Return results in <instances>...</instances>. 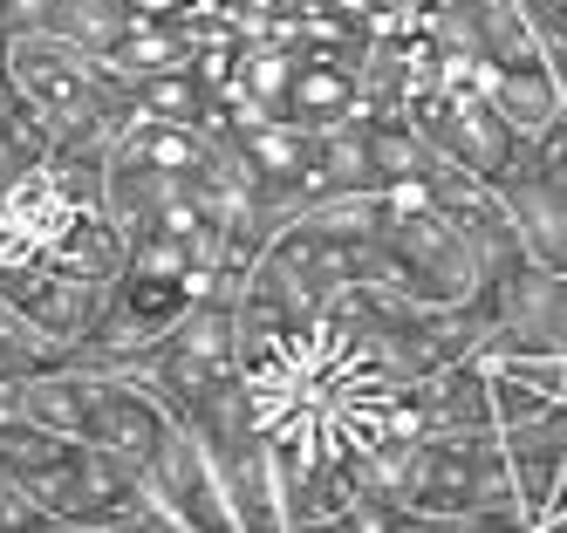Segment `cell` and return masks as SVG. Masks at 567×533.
Listing matches in <instances>:
<instances>
[{
  "mask_svg": "<svg viewBox=\"0 0 567 533\" xmlns=\"http://www.w3.org/2000/svg\"><path fill=\"white\" fill-rule=\"evenodd\" d=\"M499 451H506V472H513V492H519L526 520L540 526L554 485H560V472H567V403L554 397L547 410H534V418L499 424Z\"/></svg>",
  "mask_w": 567,
  "mask_h": 533,
  "instance_id": "obj_5",
  "label": "cell"
},
{
  "mask_svg": "<svg viewBox=\"0 0 567 533\" xmlns=\"http://www.w3.org/2000/svg\"><path fill=\"white\" fill-rule=\"evenodd\" d=\"M14 410L110 451V459H124V465H144L172 431V410L137 377H124V369H110V362H83V356H62L49 369L14 377Z\"/></svg>",
  "mask_w": 567,
  "mask_h": 533,
  "instance_id": "obj_2",
  "label": "cell"
},
{
  "mask_svg": "<svg viewBox=\"0 0 567 533\" xmlns=\"http://www.w3.org/2000/svg\"><path fill=\"white\" fill-rule=\"evenodd\" d=\"M485 356H567V274L526 260L493 280V342Z\"/></svg>",
  "mask_w": 567,
  "mask_h": 533,
  "instance_id": "obj_4",
  "label": "cell"
},
{
  "mask_svg": "<svg viewBox=\"0 0 567 533\" xmlns=\"http://www.w3.org/2000/svg\"><path fill=\"white\" fill-rule=\"evenodd\" d=\"M547 526H567V506H560V513H554V520H547Z\"/></svg>",
  "mask_w": 567,
  "mask_h": 533,
  "instance_id": "obj_9",
  "label": "cell"
},
{
  "mask_svg": "<svg viewBox=\"0 0 567 533\" xmlns=\"http://www.w3.org/2000/svg\"><path fill=\"white\" fill-rule=\"evenodd\" d=\"M390 500L411 513V526L444 533H526L519 492L506 472L499 431H424L403 444Z\"/></svg>",
  "mask_w": 567,
  "mask_h": 533,
  "instance_id": "obj_1",
  "label": "cell"
},
{
  "mask_svg": "<svg viewBox=\"0 0 567 533\" xmlns=\"http://www.w3.org/2000/svg\"><path fill=\"white\" fill-rule=\"evenodd\" d=\"M499 198H506V213L526 239V260L567 274V110L540 137L519 144V164L499 185Z\"/></svg>",
  "mask_w": 567,
  "mask_h": 533,
  "instance_id": "obj_3",
  "label": "cell"
},
{
  "mask_svg": "<svg viewBox=\"0 0 567 533\" xmlns=\"http://www.w3.org/2000/svg\"><path fill=\"white\" fill-rule=\"evenodd\" d=\"M49 362H62V349L14 301H0V377H28V369H49Z\"/></svg>",
  "mask_w": 567,
  "mask_h": 533,
  "instance_id": "obj_8",
  "label": "cell"
},
{
  "mask_svg": "<svg viewBox=\"0 0 567 533\" xmlns=\"http://www.w3.org/2000/svg\"><path fill=\"white\" fill-rule=\"evenodd\" d=\"M472 82L485 90V103H493L519 137H540L547 123L567 110L560 103V75L547 55H513V62H472Z\"/></svg>",
  "mask_w": 567,
  "mask_h": 533,
  "instance_id": "obj_6",
  "label": "cell"
},
{
  "mask_svg": "<svg viewBox=\"0 0 567 533\" xmlns=\"http://www.w3.org/2000/svg\"><path fill=\"white\" fill-rule=\"evenodd\" d=\"M137 14H131V0H49V34L75 41V49H90V55H110L116 49V34H124Z\"/></svg>",
  "mask_w": 567,
  "mask_h": 533,
  "instance_id": "obj_7",
  "label": "cell"
}]
</instances>
